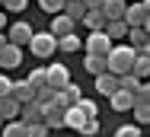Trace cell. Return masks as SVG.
Segmentation results:
<instances>
[{"label": "cell", "mask_w": 150, "mask_h": 137, "mask_svg": "<svg viewBox=\"0 0 150 137\" xmlns=\"http://www.w3.org/2000/svg\"><path fill=\"white\" fill-rule=\"evenodd\" d=\"M141 77H137V73H131V70H128V73H121V89H128V93H137V89H141Z\"/></svg>", "instance_id": "cell-27"}, {"label": "cell", "mask_w": 150, "mask_h": 137, "mask_svg": "<svg viewBox=\"0 0 150 137\" xmlns=\"http://www.w3.org/2000/svg\"><path fill=\"white\" fill-rule=\"evenodd\" d=\"M10 96L16 99V102H35V86L29 80H13V89H10Z\"/></svg>", "instance_id": "cell-8"}, {"label": "cell", "mask_w": 150, "mask_h": 137, "mask_svg": "<svg viewBox=\"0 0 150 137\" xmlns=\"http://www.w3.org/2000/svg\"><path fill=\"white\" fill-rule=\"evenodd\" d=\"M67 83H70V70H67L64 64H51V67H48V86H54L61 93Z\"/></svg>", "instance_id": "cell-9"}, {"label": "cell", "mask_w": 150, "mask_h": 137, "mask_svg": "<svg viewBox=\"0 0 150 137\" xmlns=\"http://www.w3.org/2000/svg\"><path fill=\"white\" fill-rule=\"evenodd\" d=\"M64 112L67 109H58V105H45V124H48V131H58V128H64Z\"/></svg>", "instance_id": "cell-13"}, {"label": "cell", "mask_w": 150, "mask_h": 137, "mask_svg": "<svg viewBox=\"0 0 150 137\" xmlns=\"http://www.w3.org/2000/svg\"><path fill=\"white\" fill-rule=\"evenodd\" d=\"M83 3H86L90 10H102V3H105V0H83Z\"/></svg>", "instance_id": "cell-38"}, {"label": "cell", "mask_w": 150, "mask_h": 137, "mask_svg": "<svg viewBox=\"0 0 150 137\" xmlns=\"http://www.w3.org/2000/svg\"><path fill=\"white\" fill-rule=\"evenodd\" d=\"M109 102H112V109H115V112H128V109H134V93L118 89L115 96H109Z\"/></svg>", "instance_id": "cell-15"}, {"label": "cell", "mask_w": 150, "mask_h": 137, "mask_svg": "<svg viewBox=\"0 0 150 137\" xmlns=\"http://www.w3.org/2000/svg\"><path fill=\"white\" fill-rule=\"evenodd\" d=\"M26 137H48V124H45V121L26 124Z\"/></svg>", "instance_id": "cell-31"}, {"label": "cell", "mask_w": 150, "mask_h": 137, "mask_svg": "<svg viewBox=\"0 0 150 137\" xmlns=\"http://www.w3.org/2000/svg\"><path fill=\"white\" fill-rule=\"evenodd\" d=\"M83 121H86V115H83L80 105H67V112H64V128L80 131V128H83Z\"/></svg>", "instance_id": "cell-14"}, {"label": "cell", "mask_w": 150, "mask_h": 137, "mask_svg": "<svg viewBox=\"0 0 150 137\" xmlns=\"http://www.w3.org/2000/svg\"><path fill=\"white\" fill-rule=\"evenodd\" d=\"M32 35H35V29L23 19V23H13L10 26V32H6V38H10V45H19V48H26L32 42Z\"/></svg>", "instance_id": "cell-3"}, {"label": "cell", "mask_w": 150, "mask_h": 137, "mask_svg": "<svg viewBox=\"0 0 150 137\" xmlns=\"http://www.w3.org/2000/svg\"><path fill=\"white\" fill-rule=\"evenodd\" d=\"M80 134H83V137H96V134H99V121H96V118H86L83 128H80Z\"/></svg>", "instance_id": "cell-32"}, {"label": "cell", "mask_w": 150, "mask_h": 137, "mask_svg": "<svg viewBox=\"0 0 150 137\" xmlns=\"http://www.w3.org/2000/svg\"><path fill=\"white\" fill-rule=\"evenodd\" d=\"M77 105H80V109H83V115H86V118H96V115H99V105H96V102H93V99H80V102H77Z\"/></svg>", "instance_id": "cell-33"}, {"label": "cell", "mask_w": 150, "mask_h": 137, "mask_svg": "<svg viewBox=\"0 0 150 137\" xmlns=\"http://www.w3.org/2000/svg\"><path fill=\"white\" fill-rule=\"evenodd\" d=\"M29 51L35 57H51L54 51H58V38L51 35V32H35L29 42Z\"/></svg>", "instance_id": "cell-2"}, {"label": "cell", "mask_w": 150, "mask_h": 137, "mask_svg": "<svg viewBox=\"0 0 150 137\" xmlns=\"http://www.w3.org/2000/svg\"><path fill=\"white\" fill-rule=\"evenodd\" d=\"M64 3H67V0H38V6H42L45 13H51V16L64 13Z\"/></svg>", "instance_id": "cell-30"}, {"label": "cell", "mask_w": 150, "mask_h": 137, "mask_svg": "<svg viewBox=\"0 0 150 137\" xmlns=\"http://www.w3.org/2000/svg\"><path fill=\"white\" fill-rule=\"evenodd\" d=\"M118 137H141V128L137 124H125V128H118Z\"/></svg>", "instance_id": "cell-35"}, {"label": "cell", "mask_w": 150, "mask_h": 137, "mask_svg": "<svg viewBox=\"0 0 150 137\" xmlns=\"http://www.w3.org/2000/svg\"><path fill=\"white\" fill-rule=\"evenodd\" d=\"M105 23H109V19H105V13H102V10H86V16H83V26L93 29V32H102Z\"/></svg>", "instance_id": "cell-17"}, {"label": "cell", "mask_w": 150, "mask_h": 137, "mask_svg": "<svg viewBox=\"0 0 150 137\" xmlns=\"http://www.w3.org/2000/svg\"><path fill=\"white\" fill-rule=\"evenodd\" d=\"M83 48H86V54H109L112 51V38L105 32H90V38L83 42Z\"/></svg>", "instance_id": "cell-4"}, {"label": "cell", "mask_w": 150, "mask_h": 137, "mask_svg": "<svg viewBox=\"0 0 150 137\" xmlns=\"http://www.w3.org/2000/svg\"><path fill=\"white\" fill-rule=\"evenodd\" d=\"M96 89H99L102 96H115V93L121 89V77H118V73H112V70H105V73L96 77Z\"/></svg>", "instance_id": "cell-6"}, {"label": "cell", "mask_w": 150, "mask_h": 137, "mask_svg": "<svg viewBox=\"0 0 150 137\" xmlns=\"http://www.w3.org/2000/svg\"><path fill=\"white\" fill-rule=\"evenodd\" d=\"M128 29H131V26H128L125 19H109L102 32H105V35H109L112 42H118V38H125V35H128Z\"/></svg>", "instance_id": "cell-19"}, {"label": "cell", "mask_w": 150, "mask_h": 137, "mask_svg": "<svg viewBox=\"0 0 150 137\" xmlns=\"http://www.w3.org/2000/svg\"><path fill=\"white\" fill-rule=\"evenodd\" d=\"M128 38H131V45H134V48H144V45H147V38H150V32L144 26H131L128 29Z\"/></svg>", "instance_id": "cell-26"}, {"label": "cell", "mask_w": 150, "mask_h": 137, "mask_svg": "<svg viewBox=\"0 0 150 137\" xmlns=\"http://www.w3.org/2000/svg\"><path fill=\"white\" fill-rule=\"evenodd\" d=\"M54 96H58L54 86H38V89H35V102H42V105H51Z\"/></svg>", "instance_id": "cell-28"}, {"label": "cell", "mask_w": 150, "mask_h": 137, "mask_svg": "<svg viewBox=\"0 0 150 137\" xmlns=\"http://www.w3.org/2000/svg\"><path fill=\"white\" fill-rule=\"evenodd\" d=\"M10 89H13V80L0 73V96H10Z\"/></svg>", "instance_id": "cell-36"}, {"label": "cell", "mask_w": 150, "mask_h": 137, "mask_svg": "<svg viewBox=\"0 0 150 137\" xmlns=\"http://www.w3.org/2000/svg\"><path fill=\"white\" fill-rule=\"evenodd\" d=\"M134 118H137V124H150V102H144V99H137L134 96Z\"/></svg>", "instance_id": "cell-25"}, {"label": "cell", "mask_w": 150, "mask_h": 137, "mask_svg": "<svg viewBox=\"0 0 150 137\" xmlns=\"http://www.w3.org/2000/svg\"><path fill=\"white\" fill-rule=\"evenodd\" d=\"M137 99H144V102H150V83H141V89L134 93Z\"/></svg>", "instance_id": "cell-37"}, {"label": "cell", "mask_w": 150, "mask_h": 137, "mask_svg": "<svg viewBox=\"0 0 150 137\" xmlns=\"http://www.w3.org/2000/svg\"><path fill=\"white\" fill-rule=\"evenodd\" d=\"M112 137H118V134H112Z\"/></svg>", "instance_id": "cell-42"}, {"label": "cell", "mask_w": 150, "mask_h": 137, "mask_svg": "<svg viewBox=\"0 0 150 137\" xmlns=\"http://www.w3.org/2000/svg\"><path fill=\"white\" fill-rule=\"evenodd\" d=\"M45 118V105L42 102H26L23 109H19V121L23 124H35V121H42Z\"/></svg>", "instance_id": "cell-10"}, {"label": "cell", "mask_w": 150, "mask_h": 137, "mask_svg": "<svg viewBox=\"0 0 150 137\" xmlns=\"http://www.w3.org/2000/svg\"><path fill=\"white\" fill-rule=\"evenodd\" d=\"M147 6H144V3H128V10H125V23H128V26H144V23H147Z\"/></svg>", "instance_id": "cell-11"}, {"label": "cell", "mask_w": 150, "mask_h": 137, "mask_svg": "<svg viewBox=\"0 0 150 137\" xmlns=\"http://www.w3.org/2000/svg\"><path fill=\"white\" fill-rule=\"evenodd\" d=\"M19 64H23V48L6 42V45L0 48V67H3V70H13V67H19Z\"/></svg>", "instance_id": "cell-5"}, {"label": "cell", "mask_w": 150, "mask_h": 137, "mask_svg": "<svg viewBox=\"0 0 150 137\" xmlns=\"http://www.w3.org/2000/svg\"><path fill=\"white\" fill-rule=\"evenodd\" d=\"M131 73H137L141 80H147V77H150V54H147V51H141V48H137V57H134Z\"/></svg>", "instance_id": "cell-21"}, {"label": "cell", "mask_w": 150, "mask_h": 137, "mask_svg": "<svg viewBox=\"0 0 150 137\" xmlns=\"http://www.w3.org/2000/svg\"><path fill=\"white\" fill-rule=\"evenodd\" d=\"M19 109H23V102H16L13 96H0V118H3V121L19 118Z\"/></svg>", "instance_id": "cell-12"}, {"label": "cell", "mask_w": 150, "mask_h": 137, "mask_svg": "<svg viewBox=\"0 0 150 137\" xmlns=\"http://www.w3.org/2000/svg\"><path fill=\"white\" fill-rule=\"evenodd\" d=\"M0 3H3L10 13H23V10H26V0H0Z\"/></svg>", "instance_id": "cell-34"}, {"label": "cell", "mask_w": 150, "mask_h": 137, "mask_svg": "<svg viewBox=\"0 0 150 137\" xmlns=\"http://www.w3.org/2000/svg\"><path fill=\"white\" fill-rule=\"evenodd\" d=\"M0 128H3V118H0Z\"/></svg>", "instance_id": "cell-41"}, {"label": "cell", "mask_w": 150, "mask_h": 137, "mask_svg": "<svg viewBox=\"0 0 150 137\" xmlns=\"http://www.w3.org/2000/svg\"><path fill=\"white\" fill-rule=\"evenodd\" d=\"M29 83L35 86V89H38V86H48V67H35V70L29 73Z\"/></svg>", "instance_id": "cell-29"}, {"label": "cell", "mask_w": 150, "mask_h": 137, "mask_svg": "<svg viewBox=\"0 0 150 137\" xmlns=\"http://www.w3.org/2000/svg\"><path fill=\"white\" fill-rule=\"evenodd\" d=\"M61 96H64V102H67V105H77V102L83 99V89H80L77 83L70 80V83H67V86H64V89H61Z\"/></svg>", "instance_id": "cell-24"}, {"label": "cell", "mask_w": 150, "mask_h": 137, "mask_svg": "<svg viewBox=\"0 0 150 137\" xmlns=\"http://www.w3.org/2000/svg\"><path fill=\"white\" fill-rule=\"evenodd\" d=\"M144 6H147V13H150V0H144Z\"/></svg>", "instance_id": "cell-40"}, {"label": "cell", "mask_w": 150, "mask_h": 137, "mask_svg": "<svg viewBox=\"0 0 150 137\" xmlns=\"http://www.w3.org/2000/svg\"><path fill=\"white\" fill-rule=\"evenodd\" d=\"M80 48H83V42H80V35H77V32H70V35L58 38V51H64V54H77Z\"/></svg>", "instance_id": "cell-20"}, {"label": "cell", "mask_w": 150, "mask_h": 137, "mask_svg": "<svg viewBox=\"0 0 150 137\" xmlns=\"http://www.w3.org/2000/svg\"><path fill=\"white\" fill-rule=\"evenodd\" d=\"M86 10H90V6H86L83 0H67V3H64V13H67V16H70L74 23H83Z\"/></svg>", "instance_id": "cell-22"}, {"label": "cell", "mask_w": 150, "mask_h": 137, "mask_svg": "<svg viewBox=\"0 0 150 137\" xmlns=\"http://www.w3.org/2000/svg\"><path fill=\"white\" fill-rule=\"evenodd\" d=\"M83 67L90 70L93 77H99V73H105V70H109V61H105V54H86Z\"/></svg>", "instance_id": "cell-18"}, {"label": "cell", "mask_w": 150, "mask_h": 137, "mask_svg": "<svg viewBox=\"0 0 150 137\" xmlns=\"http://www.w3.org/2000/svg\"><path fill=\"white\" fill-rule=\"evenodd\" d=\"M0 137H26V124H23L19 118H13V121H3V128H0Z\"/></svg>", "instance_id": "cell-23"}, {"label": "cell", "mask_w": 150, "mask_h": 137, "mask_svg": "<svg viewBox=\"0 0 150 137\" xmlns=\"http://www.w3.org/2000/svg\"><path fill=\"white\" fill-rule=\"evenodd\" d=\"M125 10H128V0H105L102 3L105 19H125Z\"/></svg>", "instance_id": "cell-16"}, {"label": "cell", "mask_w": 150, "mask_h": 137, "mask_svg": "<svg viewBox=\"0 0 150 137\" xmlns=\"http://www.w3.org/2000/svg\"><path fill=\"white\" fill-rule=\"evenodd\" d=\"M54 38H64V35H70V32H77V23L67 16V13H58L54 19H51V29H48Z\"/></svg>", "instance_id": "cell-7"}, {"label": "cell", "mask_w": 150, "mask_h": 137, "mask_svg": "<svg viewBox=\"0 0 150 137\" xmlns=\"http://www.w3.org/2000/svg\"><path fill=\"white\" fill-rule=\"evenodd\" d=\"M134 57H137V48L134 45H112V51L105 54V61H109V70L121 77V73H128L134 67Z\"/></svg>", "instance_id": "cell-1"}, {"label": "cell", "mask_w": 150, "mask_h": 137, "mask_svg": "<svg viewBox=\"0 0 150 137\" xmlns=\"http://www.w3.org/2000/svg\"><path fill=\"white\" fill-rule=\"evenodd\" d=\"M144 29H147V32H150V16H147V23H144Z\"/></svg>", "instance_id": "cell-39"}]
</instances>
